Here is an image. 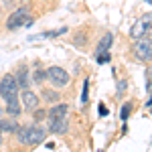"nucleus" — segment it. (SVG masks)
Wrapping results in <instances>:
<instances>
[{
    "label": "nucleus",
    "instance_id": "13",
    "mask_svg": "<svg viewBox=\"0 0 152 152\" xmlns=\"http://www.w3.org/2000/svg\"><path fill=\"white\" fill-rule=\"evenodd\" d=\"M14 77H16V83H18V89H24V87H28L31 85V79H28V69L26 67H20V69L14 73Z\"/></svg>",
    "mask_w": 152,
    "mask_h": 152
},
{
    "label": "nucleus",
    "instance_id": "14",
    "mask_svg": "<svg viewBox=\"0 0 152 152\" xmlns=\"http://www.w3.org/2000/svg\"><path fill=\"white\" fill-rule=\"evenodd\" d=\"M39 97H43L47 104H57V102H61V95H59V91H55V89H47V87L41 91V95H39Z\"/></svg>",
    "mask_w": 152,
    "mask_h": 152
},
{
    "label": "nucleus",
    "instance_id": "9",
    "mask_svg": "<svg viewBox=\"0 0 152 152\" xmlns=\"http://www.w3.org/2000/svg\"><path fill=\"white\" fill-rule=\"evenodd\" d=\"M67 112H69V104H65V102H57V104H51V107L47 110V120L63 118V116H67Z\"/></svg>",
    "mask_w": 152,
    "mask_h": 152
},
{
    "label": "nucleus",
    "instance_id": "22",
    "mask_svg": "<svg viewBox=\"0 0 152 152\" xmlns=\"http://www.w3.org/2000/svg\"><path fill=\"white\" fill-rule=\"evenodd\" d=\"M0 144H2V132H0Z\"/></svg>",
    "mask_w": 152,
    "mask_h": 152
},
{
    "label": "nucleus",
    "instance_id": "6",
    "mask_svg": "<svg viewBox=\"0 0 152 152\" xmlns=\"http://www.w3.org/2000/svg\"><path fill=\"white\" fill-rule=\"evenodd\" d=\"M150 18H152V14L146 12L144 16H140L134 23V26L130 28V39L132 41L134 39H140V37H150Z\"/></svg>",
    "mask_w": 152,
    "mask_h": 152
},
{
    "label": "nucleus",
    "instance_id": "24",
    "mask_svg": "<svg viewBox=\"0 0 152 152\" xmlns=\"http://www.w3.org/2000/svg\"><path fill=\"white\" fill-rule=\"evenodd\" d=\"M0 114H2V107H0Z\"/></svg>",
    "mask_w": 152,
    "mask_h": 152
},
{
    "label": "nucleus",
    "instance_id": "1",
    "mask_svg": "<svg viewBox=\"0 0 152 152\" xmlns=\"http://www.w3.org/2000/svg\"><path fill=\"white\" fill-rule=\"evenodd\" d=\"M14 134H16V140H18L20 146L35 148V146H39L41 142L47 138V128L37 126V124H33V126H23V128L18 126Z\"/></svg>",
    "mask_w": 152,
    "mask_h": 152
},
{
    "label": "nucleus",
    "instance_id": "23",
    "mask_svg": "<svg viewBox=\"0 0 152 152\" xmlns=\"http://www.w3.org/2000/svg\"><path fill=\"white\" fill-rule=\"evenodd\" d=\"M144 2H146V4H150V0H144Z\"/></svg>",
    "mask_w": 152,
    "mask_h": 152
},
{
    "label": "nucleus",
    "instance_id": "19",
    "mask_svg": "<svg viewBox=\"0 0 152 152\" xmlns=\"http://www.w3.org/2000/svg\"><path fill=\"white\" fill-rule=\"evenodd\" d=\"M95 61H97L99 65H105V63H110V61H112V53H110V51L99 53V55H95Z\"/></svg>",
    "mask_w": 152,
    "mask_h": 152
},
{
    "label": "nucleus",
    "instance_id": "12",
    "mask_svg": "<svg viewBox=\"0 0 152 152\" xmlns=\"http://www.w3.org/2000/svg\"><path fill=\"white\" fill-rule=\"evenodd\" d=\"M67 33V26H61V28H55V31H45L41 35L28 37V41H41V39H57V37H63Z\"/></svg>",
    "mask_w": 152,
    "mask_h": 152
},
{
    "label": "nucleus",
    "instance_id": "18",
    "mask_svg": "<svg viewBox=\"0 0 152 152\" xmlns=\"http://www.w3.org/2000/svg\"><path fill=\"white\" fill-rule=\"evenodd\" d=\"M130 114H132V105L124 104V105H122V110H120V120H122V122H128Z\"/></svg>",
    "mask_w": 152,
    "mask_h": 152
},
{
    "label": "nucleus",
    "instance_id": "20",
    "mask_svg": "<svg viewBox=\"0 0 152 152\" xmlns=\"http://www.w3.org/2000/svg\"><path fill=\"white\" fill-rule=\"evenodd\" d=\"M128 89V81L126 79H122V81H118V95H122L124 91Z\"/></svg>",
    "mask_w": 152,
    "mask_h": 152
},
{
    "label": "nucleus",
    "instance_id": "5",
    "mask_svg": "<svg viewBox=\"0 0 152 152\" xmlns=\"http://www.w3.org/2000/svg\"><path fill=\"white\" fill-rule=\"evenodd\" d=\"M16 95H18V83H16L14 73H4L0 77V97L6 102V99L16 97Z\"/></svg>",
    "mask_w": 152,
    "mask_h": 152
},
{
    "label": "nucleus",
    "instance_id": "16",
    "mask_svg": "<svg viewBox=\"0 0 152 152\" xmlns=\"http://www.w3.org/2000/svg\"><path fill=\"white\" fill-rule=\"evenodd\" d=\"M89 102V77L83 81V89H81V104Z\"/></svg>",
    "mask_w": 152,
    "mask_h": 152
},
{
    "label": "nucleus",
    "instance_id": "8",
    "mask_svg": "<svg viewBox=\"0 0 152 152\" xmlns=\"http://www.w3.org/2000/svg\"><path fill=\"white\" fill-rule=\"evenodd\" d=\"M67 128H69L67 116L55 118V120H47V130L51 132V134H67Z\"/></svg>",
    "mask_w": 152,
    "mask_h": 152
},
{
    "label": "nucleus",
    "instance_id": "15",
    "mask_svg": "<svg viewBox=\"0 0 152 152\" xmlns=\"http://www.w3.org/2000/svg\"><path fill=\"white\" fill-rule=\"evenodd\" d=\"M47 79V75H45V69H35L33 71V81L37 83V85H41V83Z\"/></svg>",
    "mask_w": 152,
    "mask_h": 152
},
{
    "label": "nucleus",
    "instance_id": "3",
    "mask_svg": "<svg viewBox=\"0 0 152 152\" xmlns=\"http://www.w3.org/2000/svg\"><path fill=\"white\" fill-rule=\"evenodd\" d=\"M45 75H47L49 83H51L55 89H63V87H67L69 81H71L69 71L63 69V67H59V65H53V67L45 69Z\"/></svg>",
    "mask_w": 152,
    "mask_h": 152
},
{
    "label": "nucleus",
    "instance_id": "4",
    "mask_svg": "<svg viewBox=\"0 0 152 152\" xmlns=\"http://www.w3.org/2000/svg\"><path fill=\"white\" fill-rule=\"evenodd\" d=\"M132 53L134 57L142 61V63H150L152 59V41L150 37H140V39H134V45H132Z\"/></svg>",
    "mask_w": 152,
    "mask_h": 152
},
{
    "label": "nucleus",
    "instance_id": "7",
    "mask_svg": "<svg viewBox=\"0 0 152 152\" xmlns=\"http://www.w3.org/2000/svg\"><path fill=\"white\" fill-rule=\"evenodd\" d=\"M20 105H23V110H26V112H33L35 107H39L41 105V97L35 94V91H31L28 87H24L23 91H20Z\"/></svg>",
    "mask_w": 152,
    "mask_h": 152
},
{
    "label": "nucleus",
    "instance_id": "21",
    "mask_svg": "<svg viewBox=\"0 0 152 152\" xmlns=\"http://www.w3.org/2000/svg\"><path fill=\"white\" fill-rule=\"evenodd\" d=\"M97 112H99V116H102V118H105L107 114H110V112H107V107H105L104 104H99V107H97Z\"/></svg>",
    "mask_w": 152,
    "mask_h": 152
},
{
    "label": "nucleus",
    "instance_id": "11",
    "mask_svg": "<svg viewBox=\"0 0 152 152\" xmlns=\"http://www.w3.org/2000/svg\"><path fill=\"white\" fill-rule=\"evenodd\" d=\"M114 45V33H105L102 39H99V43H97V47H95V55H99V53H105V51H110Z\"/></svg>",
    "mask_w": 152,
    "mask_h": 152
},
{
    "label": "nucleus",
    "instance_id": "10",
    "mask_svg": "<svg viewBox=\"0 0 152 152\" xmlns=\"http://www.w3.org/2000/svg\"><path fill=\"white\" fill-rule=\"evenodd\" d=\"M20 112H23V105H20L18 95H16V97H10V99H6V114H8V116L18 118V116H20Z\"/></svg>",
    "mask_w": 152,
    "mask_h": 152
},
{
    "label": "nucleus",
    "instance_id": "2",
    "mask_svg": "<svg viewBox=\"0 0 152 152\" xmlns=\"http://www.w3.org/2000/svg\"><path fill=\"white\" fill-rule=\"evenodd\" d=\"M33 24H35V18L31 16V8L28 6H18L6 18V28L8 31H18L20 26H33Z\"/></svg>",
    "mask_w": 152,
    "mask_h": 152
},
{
    "label": "nucleus",
    "instance_id": "17",
    "mask_svg": "<svg viewBox=\"0 0 152 152\" xmlns=\"http://www.w3.org/2000/svg\"><path fill=\"white\" fill-rule=\"evenodd\" d=\"M33 118H35V122H43V120H47V110H43V107H35V110H33Z\"/></svg>",
    "mask_w": 152,
    "mask_h": 152
}]
</instances>
